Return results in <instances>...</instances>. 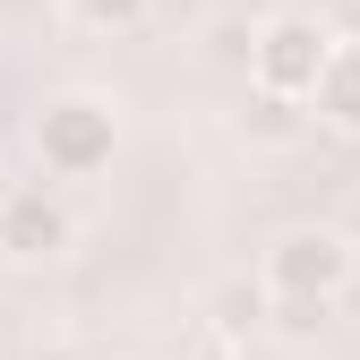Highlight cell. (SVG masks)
Segmentation results:
<instances>
[{"label":"cell","mask_w":360,"mask_h":360,"mask_svg":"<svg viewBox=\"0 0 360 360\" xmlns=\"http://www.w3.org/2000/svg\"><path fill=\"white\" fill-rule=\"evenodd\" d=\"M34 155L52 180H95L120 155V112L103 95H52L34 112Z\"/></svg>","instance_id":"1"},{"label":"cell","mask_w":360,"mask_h":360,"mask_svg":"<svg viewBox=\"0 0 360 360\" xmlns=\"http://www.w3.org/2000/svg\"><path fill=\"white\" fill-rule=\"evenodd\" d=\"M352 266H360V240L309 223V232H283L275 249H266V292L275 300H343Z\"/></svg>","instance_id":"2"},{"label":"cell","mask_w":360,"mask_h":360,"mask_svg":"<svg viewBox=\"0 0 360 360\" xmlns=\"http://www.w3.org/2000/svg\"><path fill=\"white\" fill-rule=\"evenodd\" d=\"M326 60H335V34L318 26V18H266L257 34H249V77L257 86H275V95H318V77H326Z\"/></svg>","instance_id":"3"},{"label":"cell","mask_w":360,"mask_h":360,"mask_svg":"<svg viewBox=\"0 0 360 360\" xmlns=\"http://www.w3.org/2000/svg\"><path fill=\"white\" fill-rule=\"evenodd\" d=\"M69 240H77V223L52 189H9V206H0V257L9 266H52L69 257Z\"/></svg>","instance_id":"4"},{"label":"cell","mask_w":360,"mask_h":360,"mask_svg":"<svg viewBox=\"0 0 360 360\" xmlns=\"http://www.w3.org/2000/svg\"><path fill=\"white\" fill-rule=\"evenodd\" d=\"M309 95H275V86H257V95L240 103V138L249 146H266V155H283V146H300L309 138Z\"/></svg>","instance_id":"5"},{"label":"cell","mask_w":360,"mask_h":360,"mask_svg":"<svg viewBox=\"0 0 360 360\" xmlns=\"http://www.w3.org/2000/svg\"><path fill=\"white\" fill-rule=\"evenodd\" d=\"M309 112H318L326 129H343V138H360V43H335V60L318 77V95H309Z\"/></svg>","instance_id":"6"},{"label":"cell","mask_w":360,"mask_h":360,"mask_svg":"<svg viewBox=\"0 0 360 360\" xmlns=\"http://www.w3.org/2000/svg\"><path fill=\"white\" fill-rule=\"evenodd\" d=\"M266 318H275V292H266V275H257V283H223V292H214V335L249 343Z\"/></svg>","instance_id":"7"},{"label":"cell","mask_w":360,"mask_h":360,"mask_svg":"<svg viewBox=\"0 0 360 360\" xmlns=\"http://www.w3.org/2000/svg\"><path fill=\"white\" fill-rule=\"evenodd\" d=\"M60 9H69V26H86V34H129L155 0H60Z\"/></svg>","instance_id":"8"},{"label":"cell","mask_w":360,"mask_h":360,"mask_svg":"<svg viewBox=\"0 0 360 360\" xmlns=\"http://www.w3.org/2000/svg\"><path fill=\"white\" fill-rule=\"evenodd\" d=\"M326 318H335V300H275V335H292V343L326 335Z\"/></svg>","instance_id":"9"},{"label":"cell","mask_w":360,"mask_h":360,"mask_svg":"<svg viewBox=\"0 0 360 360\" xmlns=\"http://www.w3.org/2000/svg\"><path fill=\"white\" fill-rule=\"evenodd\" d=\"M189 360H240V352H232V335H206V343H198Z\"/></svg>","instance_id":"10"},{"label":"cell","mask_w":360,"mask_h":360,"mask_svg":"<svg viewBox=\"0 0 360 360\" xmlns=\"http://www.w3.org/2000/svg\"><path fill=\"white\" fill-rule=\"evenodd\" d=\"M343 232H352V240H360V198H352V223H343Z\"/></svg>","instance_id":"11"},{"label":"cell","mask_w":360,"mask_h":360,"mask_svg":"<svg viewBox=\"0 0 360 360\" xmlns=\"http://www.w3.org/2000/svg\"><path fill=\"white\" fill-rule=\"evenodd\" d=\"M0 206H9V180H0Z\"/></svg>","instance_id":"12"},{"label":"cell","mask_w":360,"mask_h":360,"mask_svg":"<svg viewBox=\"0 0 360 360\" xmlns=\"http://www.w3.org/2000/svg\"><path fill=\"white\" fill-rule=\"evenodd\" d=\"M43 360H69V352H43Z\"/></svg>","instance_id":"13"}]
</instances>
